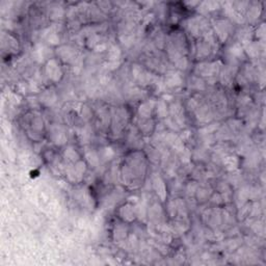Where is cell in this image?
Returning <instances> with one entry per match:
<instances>
[{"mask_svg":"<svg viewBox=\"0 0 266 266\" xmlns=\"http://www.w3.org/2000/svg\"><path fill=\"white\" fill-rule=\"evenodd\" d=\"M46 72H47V75L49 76L50 78L53 79V80L57 81L58 79L60 78L61 76V72H60V66L56 64L55 60H50L48 64H47V68H46Z\"/></svg>","mask_w":266,"mask_h":266,"instance_id":"cell-1","label":"cell"},{"mask_svg":"<svg viewBox=\"0 0 266 266\" xmlns=\"http://www.w3.org/2000/svg\"><path fill=\"white\" fill-rule=\"evenodd\" d=\"M108 53H109V54H108L109 60H112V61L119 60V57H120V55H121V51H120L119 47H117V46H112L111 48L109 49V52H108Z\"/></svg>","mask_w":266,"mask_h":266,"instance_id":"cell-2","label":"cell"},{"mask_svg":"<svg viewBox=\"0 0 266 266\" xmlns=\"http://www.w3.org/2000/svg\"><path fill=\"white\" fill-rule=\"evenodd\" d=\"M168 84L172 85V86H175V85H179L181 83V78L178 74H172V75L168 77Z\"/></svg>","mask_w":266,"mask_h":266,"instance_id":"cell-3","label":"cell"},{"mask_svg":"<svg viewBox=\"0 0 266 266\" xmlns=\"http://www.w3.org/2000/svg\"><path fill=\"white\" fill-rule=\"evenodd\" d=\"M86 158H87L88 162H90V163H91V165H96V164H98V162H99V157H98V155H97L95 152H90V153H87V154H86Z\"/></svg>","mask_w":266,"mask_h":266,"instance_id":"cell-4","label":"cell"},{"mask_svg":"<svg viewBox=\"0 0 266 266\" xmlns=\"http://www.w3.org/2000/svg\"><path fill=\"white\" fill-rule=\"evenodd\" d=\"M44 53H45V48L43 46H38L34 50V55L38 60H43Z\"/></svg>","mask_w":266,"mask_h":266,"instance_id":"cell-5","label":"cell"},{"mask_svg":"<svg viewBox=\"0 0 266 266\" xmlns=\"http://www.w3.org/2000/svg\"><path fill=\"white\" fill-rule=\"evenodd\" d=\"M140 112L141 116L144 117H148L149 114L151 113V106H149L148 103L144 104L143 106H140Z\"/></svg>","mask_w":266,"mask_h":266,"instance_id":"cell-6","label":"cell"},{"mask_svg":"<svg viewBox=\"0 0 266 266\" xmlns=\"http://www.w3.org/2000/svg\"><path fill=\"white\" fill-rule=\"evenodd\" d=\"M113 151H112L110 148H105L104 150H103L102 152V157L106 159V160H108V159H111V157L113 156Z\"/></svg>","mask_w":266,"mask_h":266,"instance_id":"cell-7","label":"cell"},{"mask_svg":"<svg viewBox=\"0 0 266 266\" xmlns=\"http://www.w3.org/2000/svg\"><path fill=\"white\" fill-rule=\"evenodd\" d=\"M231 52H232V54H234L236 56H239V55H241V53H242V48L238 45V44H236V45H234L232 47Z\"/></svg>","mask_w":266,"mask_h":266,"instance_id":"cell-8","label":"cell"},{"mask_svg":"<svg viewBox=\"0 0 266 266\" xmlns=\"http://www.w3.org/2000/svg\"><path fill=\"white\" fill-rule=\"evenodd\" d=\"M48 41L50 44H53V45H55V44H57L58 42H60V39H58L57 34L56 33H50L48 35Z\"/></svg>","mask_w":266,"mask_h":266,"instance_id":"cell-9","label":"cell"}]
</instances>
